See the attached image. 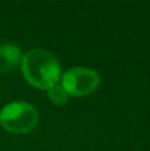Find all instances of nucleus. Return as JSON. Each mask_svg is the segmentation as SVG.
Masks as SVG:
<instances>
[{
    "instance_id": "3",
    "label": "nucleus",
    "mask_w": 150,
    "mask_h": 151,
    "mask_svg": "<svg viewBox=\"0 0 150 151\" xmlns=\"http://www.w3.org/2000/svg\"><path fill=\"white\" fill-rule=\"evenodd\" d=\"M60 85L68 96L84 97L93 93L100 85V76L96 70L84 66H73L61 73Z\"/></svg>"
},
{
    "instance_id": "5",
    "label": "nucleus",
    "mask_w": 150,
    "mask_h": 151,
    "mask_svg": "<svg viewBox=\"0 0 150 151\" xmlns=\"http://www.w3.org/2000/svg\"><path fill=\"white\" fill-rule=\"evenodd\" d=\"M47 94H48L49 101L52 102V104L57 105V106L65 105L66 101H68V97H69L60 83H56V85H53L52 88H49L47 90Z\"/></svg>"
},
{
    "instance_id": "1",
    "label": "nucleus",
    "mask_w": 150,
    "mask_h": 151,
    "mask_svg": "<svg viewBox=\"0 0 150 151\" xmlns=\"http://www.w3.org/2000/svg\"><path fill=\"white\" fill-rule=\"evenodd\" d=\"M20 66L27 82L37 89L48 90L61 78V65L57 57L45 49L37 48L27 52Z\"/></svg>"
},
{
    "instance_id": "2",
    "label": "nucleus",
    "mask_w": 150,
    "mask_h": 151,
    "mask_svg": "<svg viewBox=\"0 0 150 151\" xmlns=\"http://www.w3.org/2000/svg\"><path fill=\"white\" fill-rule=\"evenodd\" d=\"M39 123V111L33 105L23 101H13L0 110V125L13 134L32 131Z\"/></svg>"
},
{
    "instance_id": "4",
    "label": "nucleus",
    "mask_w": 150,
    "mask_h": 151,
    "mask_svg": "<svg viewBox=\"0 0 150 151\" xmlns=\"http://www.w3.org/2000/svg\"><path fill=\"white\" fill-rule=\"evenodd\" d=\"M23 53L15 44L0 45V73H9L21 65Z\"/></svg>"
}]
</instances>
